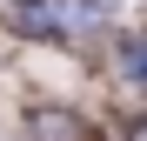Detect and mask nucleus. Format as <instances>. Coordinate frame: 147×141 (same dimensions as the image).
Instances as JSON below:
<instances>
[{
	"label": "nucleus",
	"mask_w": 147,
	"mask_h": 141,
	"mask_svg": "<svg viewBox=\"0 0 147 141\" xmlns=\"http://www.w3.org/2000/svg\"><path fill=\"white\" fill-rule=\"evenodd\" d=\"M100 7L94 0H34V7H20V27L34 34H74V27H94Z\"/></svg>",
	"instance_id": "1"
},
{
	"label": "nucleus",
	"mask_w": 147,
	"mask_h": 141,
	"mask_svg": "<svg viewBox=\"0 0 147 141\" xmlns=\"http://www.w3.org/2000/svg\"><path fill=\"white\" fill-rule=\"evenodd\" d=\"M127 141H147V114H140V121H134V134H127Z\"/></svg>",
	"instance_id": "3"
},
{
	"label": "nucleus",
	"mask_w": 147,
	"mask_h": 141,
	"mask_svg": "<svg viewBox=\"0 0 147 141\" xmlns=\"http://www.w3.org/2000/svg\"><path fill=\"white\" fill-rule=\"evenodd\" d=\"M127 74H134V81H147V40H140V47H127Z\"/></svg>",
	"instance_id": "2"
}]
</instances>
